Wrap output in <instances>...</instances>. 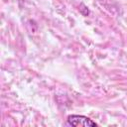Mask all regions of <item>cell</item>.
<instances>
[{"label":"cell","instance_id":"1","mask_svg":"<svg viewBox=\"0 0 127 127\" xmlns=\"http://www.w3.org/2000/svg\"><path fill=\"white\" fill-rule=\"evenodd\" d=\"M66 124L69 125V126H74V127H78V126H82V127L97 126V124L94 121H92L91 119H89L88 117H86L84 115H77V114L69 115L66 119Z\"/></svg>","mask_w":127,"mask_h":127}]
</instances>
